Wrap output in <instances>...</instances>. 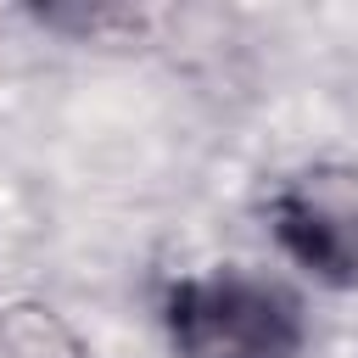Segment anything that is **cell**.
Segmentation results:
<instances>
[{
    "label": "cell",
    "mask_w": 358,
    "mask_h": 358,
    "mask_svg": "<svg viewBox=\"0 0 358 358\" xmlns=\"http://www.w3.org/2000/svg\"><path fill=\"white\" fill-rule=\"evenodd\" d=\"M162 324L179 358H302V302L246 268H213L168 285Z\"/></svg>",
    "instance_id": "1"
},
{
    "label": "cell",
    "mask_w": 358,
    "mask_h": 358,
    "mask_svg": "<svg viewBox=\"0 0 358 358\" xmlns=\"http://www.w3.org/2000/svg\"><path fill=\"white\" fill-rule=\"evenodd\" d=\"M280 246L324 285L358 291V168H308L274 196Z\"/></svg>",
    "instance_id": "2"
},
{
    "label": "cell",
    "mask_w": 358,
    "mask_h": 358,
    "mask_svg": "<svg viewBox=\"0 0 358 358\" xmlns=\"http://www.w3.org/2000/svg\"><path fill=\"white\" fill-rule=\"evenodd\" d=\"M0 347H6V358H84L73 330L50 308H28V302L0 313Z\"/></svg>",
    "instance_id": "3"
}]
</instances>
